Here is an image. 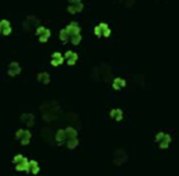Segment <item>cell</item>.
<instances>
[{
  "instance_id": "6da1fadb",
  "label": "cell",
  "mask_w": 179,
  "mask_h": 176,
  "mask_svg": "<svg viewBox=\"0 0 179 176\" xmlns=\"http://www.w3.org/2000/svg\"><path fill=\"white\" fill-rule=\"evenodd\" d=\"M64 133H65L64 131H59V132H58V135H57V139L59 141L60 143H61V142L64 141V138H65V137H64Z\"/></svg>"
}]
</instances>
